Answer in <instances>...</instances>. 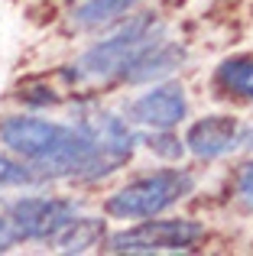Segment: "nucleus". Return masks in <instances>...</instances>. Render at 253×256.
Wrapping results in <instances>:
<instances>
[{"label":"nucleus","mask_w":253,"mask_h":256,"mask_svg":"<svg viewBox=\"0 0 253 256\" xmlns=\"http://www.w3.org/2000/svg\"><path fill=\"white\" fill-rule=\"evenodd\" d=\"M195 192V178L185 169H159L152 175H143L136 182H126L124 188H117L114 194H108L104 211L117 220H146L159 218L162 211H169L172 204H178L182 198Z\"/></svg>","instance_id":"obj_3"},{"label":"nucleus","mask_w":253,"mask_h":256,"mask_svg":"<svg viewBox=\"0 0 253 256\" xmlns=\"http://www.w3.org/2000/svg\"><path fill=\"white\" fill-rule=\"evenodd\" d=\"M185 117H188V98H185V88L176 82L152 84L126 107V120L146 126V130H172Z\"/></svg>","instance_id":"obj_7"},{"label":"nucleus","mask_w":253,"mask_h":256,"mask_svg":"<svg viewBox=\"0 0 253 256\" xmlns=\"http://www.w3.org/2000/svg\"><path fill=\"white\" fill-rule=\"evenodd\" d=\"M240 124L230 114H211V117H202L188 126L185 133V150L198 159H221L228 156L230 150L240 146Z\"/></svg>","instance_id":"obj_8"},{"label":"nucleus","mask_w":253,"mask_h":256,"mask_svg":"<svg viewBox=\"0 0 253 256\" xmlns=\"http://www.w3.org/2000/svg\"><path fill=\"white\" fill-rule=\"evenodd\" d=\"M0 143L6 152L30 162V169L46 178H94L101 172L98 146L82 126H68L58 120L16 114L0 124Z\"/></svg>","instance_id":"obj_1"},{"label":"nucleus","mask_w":253,"mask_h":256,"mask_svg":"<svg viewBox=\"0 0 253 256\" xmlns=\"http://www.w3.org/2000/svg\"><path fill=\"white\" fill-rule=\"evenodd\" d=\"M240 146H244V150H253V126L240 133Z\"/></svg>","instance_id":"obj_16"},{"label":"nucleus","mask_w":253,"mask_h":256,"mask_svg":"<svg viewBox=\"0 0 253 256\" xmlns=\"http://www.w3.org/2000/svg\"><path fill=\"white\" fill-rule=\"evenodd\" d=\"M104 240V224L94 218H75L62 234L56 237V246L62 253H84Z\"/></svg>","instance_id":"obj_12"},{"label":"nucleus","mask_w":253,"mask_h":256,"mask_svg":"<svg viewBox=\"0 0 253 256\" xmlns=\"http://www.w3.org/2000/svg\"><path fill=\"white\" fill-rule=\"evenodd\" d=\"M162 39V23L152 13H136L126 23H120L108 39L94 42L84 49L82 56L65 68L68 82H108V78H120L124 68L136 56H143L152 42Z\"/></svg>","instance_id":"obj_2"},{"label":"nucleus","mask_w":253,"mask_h":256,"mask_svg":"<svg viewBox=\"0 0 253 256\" xmlns=\"http://www.w3.org/2000/svg\"><path fill=\"white\" fill-rule=\"evenodd\" d=\"M136 4L140 0H84L82 6H75L72 20H75L78 30H98V26L124 20Z\"/></svg>","instance_id":"obj_11"},{"label":"nucleus","mask_w":253,"mask_h":256,"mask_svg":"<svg viewBox=\"0 0 253 256\" xmlns=\"http://www.w3.org/2000/svg\"><path fill=\"white\" fill-rule=\"evenodd\" d=\"M237 194L247 208H253V162L240 166V172H237Z\"/></svg>","instance_id":"obj_14"},{"label":"nucleus","mask_w":253,"mask_h":256,"mask_svg":"<svg viewBox=\"0 0 253 256\" xmlns=\"http://www.w3.org/2000/svg\"><path fill=\"white\" fill-rule=\"evenodd\" d=\"M218 91L234 94L253 104V56H230L214 68Z\"/></svg>","instance_id":"obj_10"},{"label":"nucleus","mask_w":253,"mask_h":256,"mask_svg":"<svg viewBox=\"0 0 253 256\" xmlns=\"http://www.w3.org/2000/svg\"><path fill=\"white\" fill-rule=\"evenodd\" d=\"M78 126L91 136V143L98 146V159H101V172H114L117 166H124L133 156V146L140 143L136 133L130 130V120L117 117L101 107H84Z\"/></svg>","instance_id":"obj_6"},{"label":"nucleus","mask_w":253,"mask_h":256,"mask_svg":"<svg viewBox=\"0 0 253 256\" xmlns=\"http://www.w3.org/2000/svg\"><path fill=\"white\" fill-rule=\"evenodd\" d=\"M13 244H16V234H13V227H10V218L0 214V253L10 250Z\"/></svg>","instance_id":"obj_15"},{"label":"nucleus","mask_w":253,"mask_h":256,"mask_svg":"<svg viewBox=\"0 0 253 256\" xmlns=\"http://www.w3.org/2000/svg\"><path fill=\"white\" fill-rule=\"evenodd\" d=\"M10 227L16 240H56L72 220L78 218V204L65 198H46V194H30L6 208Z\"/></svg>","instance_id":"obj_5"},{"label":"nucleus","mask_w":253,"mask_h":256,"mask_svg":"<svg viewBox=\"0 0 253 256\" xmlns=\"http://www.w3.org/2000/svg\"><path fill=\"white\" fill-rule=\"evenodd\" d=\"M39 175L30 169V162H23L20 156H6V152H0V192H6V188H23V185H36Z\"/></svg>","instance_id":"obj_13"},{"label":"nucleus","mask_w":253,"mask_h":256,"mask_svg":"<svg viewBox=\"0 0 253 256\" xmlns=\"http://www.w3.org/2000/svg\"><path fill=\"white\" fill-rule=\"evenodd\" d=\"M202 237H204V227L188 218H172V220L146 218L136 227L110 234L104 240V246L110 253H185V250H195Z\"/></svg>","instance_id":"obj_4"},{"label":"nucleus","mask_w":253,"mask_h":256,"mask_svg":"<svg viewBox=\"0 0 253 256\" xmlns=\"http://www.w3.org/2000/svg\"><path fill=\"white\" fill-rule=\"evenodd\" d=\"M185 58V49L176 42H152L150 49L143 52V56H136L130 65L124 68V82L130 84H146V82H159L162 75H169V72H176L178 65H182Z\"/></svg>","instance_id":"obj_9"}]
</instances>
